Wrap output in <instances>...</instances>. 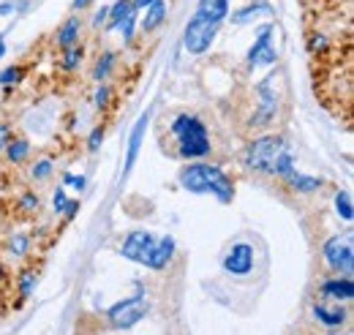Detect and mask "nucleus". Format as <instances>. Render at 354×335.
Segmentation results:
<instances>
[{
    "mask_svg": "<svg viewBox=\"0 0 354 335\" xmlns=\"http://www.w3.org/2000/svg\"><path fill=\"white\" fill-rule=\"evenodd\" d=\"M177 185L188 194H210L221 205H232L234 199V180L232 174L216 161H185L177 172Z\"/></svg>",
    "mask_w": 354,
    "mask_h": 335,
    "instance_id": "1",
    "label": "nucleus"
},
{
    "mask_svg": "<svg viewBox=\"0 0 354 335\" xmlns=\"http://www.w3.org/2000/svg\"><path fill=\"white\" fill-rule=\"evenodd\" d=\"M172 156L180 161H199L213 153V139L207 123L194 112H177L169 118Z\"/></svg>",
    "mask_w": 354,
    "mask_h": 335,
    "instance_id": "2",
    "label": "nucleus"
},
{
    "mask_svg": "<svg viewBox=\"0 0 354 335\" xmlns=\"http://www.w3.org/2000/svg\"><path fill=\"white\" fill-rule=\"evenodd\" d=\"M283 147H286V139H283L281 134H272V131L257 134V136H251V139L243 145L240 167L245 169V172H251V174H265V177H270L272 161H275V156H278Z\"/></svg>",
    "mask_w": 354,
    "mask_h": 335,
    "instance_id": "3",
    "label": "nucleus"
},
{
    "mask_svg": "<svg viewBox=\"0 0 354 335\" xmlns=\"http://www.w3.org/2000/svg\"><path fill=\"white\" fill-rule=\"evenodd\" d=\"M254 93H257V107L248 115L245 128L265 131V128L275 126L281 118V96L275 93V74H267L265 80L254 87Z\"/></svg>",
    "mask_w": 354,
    "mask_h": 335,
    "instance_id": "4",
    "label": "nucleus"
},
{
    "mask_svg": "<svg viewBox=\"0 0 354 335\" xmlns=\"http://www.w3.org/2000/svg\"><path fill=\"white\" fill-rule=\"evenodd\" d=\"M147 314H150V297H147V292H133L131 297H123L115 305H109L104 316H106V325L112 330H131Z\"/></svg>",
    "mask_w": 354,
    "mask_h": 335,
    "instance_id": "5",
    "label": "nucleus"
},
{
    "mask_svg": "<svg viewBox=\"0 0 354 335\" xmlns=\"http://www.w3.org/2000/svg\"><path fill=\"white\" fill-rule=\"evenodd\" d=\"M322 262L333 275H354V235H333L322 243Z\"/></svg>",
    "mask_w": 354,
    "mask_h": 335,
    "instance_id": "6",
    "label": "nucleus"
},
{
    "mask_svg": "<svg viewBox=\"0 0 354 335\" xmlns=\"http://www.w3.org/2000/svg\"><path fill=\"white\" fill-rule=\"evenodd\" d=\"M221 267L229 278H240V281L248 278L254 273V267H257V248H254V243L245 240V237L229 243L221 256Z\"/></svg>",
    "mask_w": 354,
    "mask_h": 335,
    "instance_id": "7",
    "label": "nucleus"
},
{
    "mask_svg": "<svg viewBox=\"0 0 354 335\" xmlns=\"http://www.w3.org/2000/svg\"><path fill=\"white\" fill-rule=\"evenodd\" d=\"M218 30H221V25L207 22V19H202V17L194 14V17L188 19L185 30H183V49H185L188 55H194V57H202V55L210 52V46L216 44Z\"/></svg>",
    "mask_w": 354,
    "mask_h": 335,
    "instance_id": "8",
    "label": "nucleus"
},
{
    "mask_svg": "<svg viewBox=\"0 0 354 335\" xmlns=\"http://www.w3.org/2000/svg\"><path fill=\"white\" fill-rule=\"evenodd\" d=\"M272 36H275V22H265L257 28V42L248 46L245 52V69L254 71L259 66H275L278 63V52L272 46Z\"/></svg>",
    "mask_w": 354,
    "mask_h": 335,
    "instance_id": "9",
    "label": "nucleus"
},
{
    "mask_svg": "<svg viewBox=\"0 0 354 335\" xmlns=\"http://www.w3.org/2000/svg\"><path fill=\"white\" fill-rule=\"evenodd\" d=\"M175 253H177L175 237H172V235H164V237H156V240L147 246V251L142 253L139 264H145V267L153 270V273H164V270L175 262Z\"/></svg>",
    "mask_w": 354,
    "mask_h": 335,
    "instance_id": "10",
    "label": "nucleus"
},
{
    "mask_svg": "<svg viewBox=\"0 0 354 335\" xmlns=\"http://www.w3.org/2000/svg\"><path fill=\"white\" fill-rule=\"evenodd\" d=\"M310 319L319 322L327 330H341L349 322V308L346 302H333V300H313L310 302Z\"/></svg>",
    "mask_w": 354,
    "mask_h": 335,
    "instance_id": "11",
    "label": "nucleus"
},
{
    "mask_svg": "<svg viewBox=\"0 0 354 335\" xmlns=\"http://www.w3.org/2000/svg\"><path fill=\"white\" fill-rule=\"evenodd\" d=\"M319 300L333 302H352L354 300V275H327L319 281Z\"/></svg>",
    "mask_w": 354,
    "mask_h": 335,
    "instance_id": "12",
    "label": "nucleus"
},
{
    "mask_svg": "<svg viewBox=\"0 0 354 335\" xmlns=\"http://www.w3.org/2000/svg\"><path fill=\"white\" fill-rule=\"evenodd\" d=\"M82 33H85V19H82V14H68L60 25H57V30H55V36H52V44L57 46V49H63V46H71V44H80L82 42Z\"/></svg>",
    "mask_w": 354,
    "mask_h": 335,
    "instance_id": "13",
    "label": "nucleus"
},
{
    "mask_svg": "<svg viewBox=\"0 0 354 335\" xmlns=\"http://www.w3.org/2000/svg\"><path fill=\"white\" fill-rule=\"evenodd\" d=\"M272 14H275V8H272L267 0H251V3L240 6L237 11H229V14H226V19H229L234 28H243V25L257 22L259 17H272Z\"/></svg>",
    "mask_w": 354,
    "mask_h": 335,
    "instance_id": "14",
    "label": "nucleus"
},
{
    "mask_svg": "<svg viewBox=\"0 0 354 335\" xmlns=\"http://www.w3.org/2000/svg\"><path fill=\"white\" fill-rule=\"evenodd\" d=\"M147 126H150V112L139 115V120L133 123L131 136H129V147H126V161H123V174H129L142 153V145H145V134H147Z\"/></svg>",
    "mask_w": 354,
    "mask_h": 335,
    "instance_id": "15",
    "label": "nucleus"
},
{
    "mask_svg": "<svg viewBox=\"0 0 354 335\" xmlns=\"http://www.w3.org/2000/svg\"><path fill=\"white\" fill-rule=\"evenodd\" d=\"M153 240H156V235H153V232H147V229H133V232L126 235V240H123V246H120V256L139 264L142 253L147 251V246H150Z\"/></svg>",
    "mask_w": 354,
    "mask_h": 335,
    "instance_id": "16",
    "label": "nucleus"
},
{
    "mask_svg": "<svg viewBox=\"0 0 354 335\" xmlns=\"http://www.w3.org/2000/svg\"><path fill=\"white\" fill-rule=\"evenodd\" d=\"M3 159H6V164H11V167H25V164L33 159V145H30V139L14 131V136L8 139L6 150H3Z\"/></svg>",
    "mask_w": 354,
    "mask_h": 335,
    "instance_id": "17",
    "label": "nucleus"
},
{
    "mask_svg": "<svg viewBox=\"0 0 354 335\" xmlns=\"http://www.w3.org/2000/svg\"><path fill=\"white\" fill-rule=\"evenodd\" d=\"M283 183V188H289L292 194H297V197H313V194H319L322 188H324V177H316V174H303V172H292L286 180H281Z\"/></svg>",
    "mask_w": 354,
    "mask_h": 335,
    "instance_id": "18",
    "label": "nucleus"
},
{
    "mask_svg": "<svg viewBox=\"0 0 354 335\" xmlns=\"http://www.w3.org/2000/svg\"><path fill=\"white\" fill-rule=\"evenodd\" d=\"M167 14H169V3H167V0H156V3H150V6L145 8V17H142L139 25H136V33H142V36L156 33V30L167 22Z\"/></svg>",
    "mask_w": 354,
    "mask_h": 335,
    "instance_id": "19",
    "label": "nucleus"
},
{
    "mask_svg": "<svg viewBox=\"0 0 354 335\" xmlns=\"http://www.w3.org/2000/svg\"><path fill=\"white\" fill-rule=\"evenodd\" d=\"M85 55H88V49L82 46V42L71 44V46H63L60 55H57V60H55V66L63 74H77L82 69V63H85Z\"/></svg>",
    "mask_w": 354,
    "mask_h": 335,
    "instance_id": "20",
    "label": "nucleus"
},
{
    "mask_svg": "<svg viewBox=\"0 0 354 335\" xmlns=\"http://www.w3.org/2000/svg\"><path fill=\"white\" fill-rule=\"evenodd\" d=\"M115 69H118V52L104 49V52L95 57L93 69H90V80H93L95 84L109 82V80H112V74H115Z\"/></svg>",
    "mask_w": 354,
    "mask_h": 335,
    "instance_id": "21",
    "label": "nucleus"
},
{
    "mask_svg": "<svg viewBox=\"0 0 354 335\" xmlns=\"http://www.w3.org/2000/svg\"><path fill=\"white\" fill-rule=\"evenodd\" d=\"M36 287H39V273H36L33 267H22V270L17 273V278H14V292L19 297L17 305L28 302V300L36 294Z\"/></svg>",
    "mask_w": 354,
    "mask_h": 335,
    "instance_id": "22",
    "label": "nucleus"
},
{
    "mask_svg": "<svg viewBox=\"0 0 354 335\" xmlns=\"http://www.w3.org/2000/svg\"><path fill=\"white\" fill-rule=\"evenodd\" d=\"M194 14L202 17V19H207V22L223 25L226 22V14H229V0H199Z\"/></svg>",
    "mask_w": 354,
    "mask_h": 335,
    "instance_id": "23",
    "label": "nucleus"
},
{
    "mask_svg": "<svg viewBox=\"0 0 354 335\" xmlns=\"http://www.w3.org/2000/svg\"><path fill=\"white\" fill-rule=\"evenodd\" d=\"M30 248H33V237L28 232H8V237H6V253L8 256L25 259V256H30Z\"/></svg>",
    "mask_w": 354,
    "mask_h": 335,
    "instance_id": "24",
    "label": "nucleus"
},
{
    "mask_svg": "<svg viewBox=\"0 0 354 335\" xmlns=\"http://www.w3.org/2000/svg\"><path fill=\"white\" fill-rule=\"evenodd\" d=\"M297 169V156H295V150L286 145L278 156H275V161H272V172H270V177H278V180H286L292 172Z\"/></svg>",
    "mask_w": 354,
    "mask_h": 335,
    "instance_id": "25",
    "label": "nucleus"
},
{
    "mask_svg": "<svg viewBox=\"0 0 354 335\" xmlns=\"http://www.w3.org/2000/svg\"><path fill=\"white\" fill-rule=\"evenodd\" d=\"M306 49H308L310 57H324V55H330V49H333L330 33H324V30H308V36H306Z\"/></svg>",
    "mask_w": 354,
    "mask_h": 335,
    "instance_id": "26",
    "label": "nucleus"
},
{
    "mask_svg": "<svg viewBox=\"0 0 354 335\" xmlns=\"http://www.w3.org/2000/svg\"><path fill=\"white\" fill-rule=\"evenodd\" d=\"M30 167H28V174H30V180L33 183H46V180H52V174H55V159L52 156H39V159H33V161H28Z\"/></svg>",
    "mask_w": 354,
    "mask_h": 335,
    "instance_id": "27",
    "label": "nucleus"
},
{
    "mask_svg": "<svg viewBox=\"0 0 354 335\" xmlns=\"http://www.w3.org/2000/svg\"><path fill=\"white\" fill-rule=\"evenodd\" d=\"M28 80V66L25 63H11V66H6L3 71H0V87L3 90H14V87H19V84Z\"/></svg>",
    "mask_w": 354,
    "mask_h": 335,
    "instance_id": "28",
    "label": "nucleus"
},
{
    "mask_svg": "<svg viewBox=\"0 0 354 335\" xmlns=\"http://www.w3.org/2000/svg\"><path fill=\"white\" fill-rule=\"evenodd\" d=\"M131 11H133L131 0H115V3L109 6V14H106V22H104V30H106V33L118 30V25H120Z\"/></svg>",
    "mask_w": 354,
    "mask_h": 335,
    "instance_id": "29",
    "label": "nucleus"
},
{
    "mask_svg": "<svg viewBox=\"0 0 354 335\" xmlns=\"http://www.w3.org/2000/svg\"><path fill=\"white\" fill-rule=\"evenodd\" d=\"M333 210H335V215H338L344 224H352L354 221V202H352V194H349L346 188H338V191L333 194Z\"/></svg>",
    "mask_w": 354,
    "mask_h": 335,
    "instance_id": "30",
    "label": "nucleus"
},
{
    "mask_svg": "<svg viewBox=\"0 0 354 335\" xmlns=\"http://www.w3.org/2000/svg\"><path fill=\"white\" fill-rule=\"evenodd\" d=\"M17 212L19 215H39L41 212V197L33 188H25L17 194Z\"/></svg>",
    "mask_w": 354,
    "mask_h": 335,
    "instance_id": "31",
    "label": "nucleus"
},
{
    "mask_svg": "<svg viewBox=\"0 0 354 335\" xmlns=\"http://www.w3.org/2000/svg\"><path fill=\"white\" fill-rule=\"evenodd\" d=\"M90 101H93V107L95 109H109L112 107V101H115V90L109 87L106 82H98L95 84V90H93V96H90Z\"/></svg>",
    "mask_w": 354,
    "mask_h": 335,
    "instance_id": "32",
    "label": "nucleus"
},
{
    "mask_svg": "<svg viewBox=\"0 0 354 335\" xmlns=\"http://www.w3.org/2000/svg\"><path fill=\"white\" fill-rule=\"evenodd\" d=\"M136 25H139V11H131L120 25H118V30H120V39L126 46H131L133 39H136Z\"/></svg>",
    "mask_w": 354,
    "mask_h": 335,
    "instance_id": "33",
    "label": "nucleus"
},
{
    "mask_svg": "<svg viewBox=\"0 0 354 335\" xmlns=\"http://www.w3.org/2000/svg\"><path fill=\"white\" fill-rule=\"evenodd\" d=\"M104 139H106V126H104V123L93 126L88 131V136H85V150H88V153H98L101 145H104Z\"/></svg>",
    "mask_w": 354,
    "mask_h": 335,
    "instance_id": "34",
    "label": "nucleus"
},
{
    "mask_svg": "<svg viewBox=\"0 0 354 335\" xmlns=\"http://www.w3.org/2000/svg\"><path fill=\"white\" fill-rule=\"evenodd\" d=\"M63 185L82 194V191L88 188V177H85V174H74V172H63Z\"/></svg>",
    "mask_w": 354,
    "mask_h": 335,
    "instance_id": "35",
    "label": "nucleus"
},
{
    "mask_svg": "<svg viewBox=\"0 0 354 335\" xmlns=\"http://www.w3.org/2000/svg\"><path fill=\"white\" fill-rule=\"evenodd\" d=\"M66 202H68V197H66V185H57V188L52 191V212L60 215L63 208H66Z\"/></svg>",
    "mask_w": 354,
    "mask_h": 335,
    "instance_id": "36",
    "label": "nucleus"
},
{
    "mask_svg": "<svg viewBox=\"0 0 354 335\" xmlns=\"http://www.w3.org/2000/svg\"><path fill=\"white\" fill-rule=\"evenodd\" d=\"M80 210H82V202H80V199H68L60 215H63V221H68V224H71V221L80 215Z\"/></svg>",
    "mask_w": 354,
    "mask_h": 335,
    "instance_id": "37",
    "label": "nucleus"
},
{
    "mask_svg": "<svg viewBox=\"0 0 354 335\" xmlns=\"http://www.w3.org/2000/svg\"><path fill=\"white\" fill-rule=\"evenodd\" d=\"M11 136H14V126L8 120H0V156H3V150H6V145H8Z\"/></svg>",
    "mask_w": 354,
    "mask_h": 335,
    "instance_id": "38",
    "label": "nucleus"
},
{
    "mask_svg": "<svg viewBox=\"0 0 354 335\" xmlns=\"http://www.w3.org/2000/svg\"><path fill=\"white\" fill-rule=\"evenodd\" d=\"M106 14H109V6H101L93 17H90V25H93V30H98V28H104V22H106Z\"/></svg>",
    "mask_w": 354,
    "mask_h": 335,
    "instance_id": "39",
    "label": "nucleus"
},
{
    "mask_svg": "<svg viewBox=\"0 0 354 335\" xmlns=\"http://www.w3.org/2000/svg\"><path fill=\"white\" fill-rule=\"evenodd\" d=\"M17 14V0H3L0 3V17H11Z\"/></svg>",
    "mask_w": 354,
    "mask_h": 335,
    "instance_id": "40",
    "label": "nucleus"
},
{
    "mask_svg": "<svg viewBox=\"0 0 354 335\" xmlns=\"http://www.w3.org/2000/svg\"><path fill=\"white\" fill-rule=\"evenodd\" d=\"M8 284H11V273H8V267L0 262V292L8 289Z\"/></svg>",
    "mask_w": 354,
    "mask_h": 335,
    "instance_id": "41",
    "label": "nucleus"
},
{
    "mask_svg": "<svg viewBox=\"0 0 354 335\" xmlns=\"http://www.w3.org/2000/svg\"><path fill=\"white\" fill-rule=\"evenodd\" d=\"M93 3H95V0H71V11H77V14H80V11H88Z\"/></svg>",
    "mask_w": 354,
    "mask_h": 335,
    "instance_id": "42",
    "label": "nucleus"
},
{
    "mask_svg": "<svg viewBox=\"0 0 354 335\" xmlns=\"http://www.w3.org/2000/svg\"><path fill=\"white\" fill-rule=\"evenodd\" d=\"M150 3H156V0H131V6H133V11H145Z\"/></svg>",
    "mask_w": 354,
    "mask_h": 335,
    "instance_id": "43",
    "label": "nucleus"
},
{
    "mask_svg": "<svg viewBox=\"0 0 354 335\" xmlns=\"http://www.w3.org/2000/svg\"><path fill=\"white\" fill-rule=\"evenodd\" d=\"M3 57H6V36L0 33V60H3Z\"/></svg>",
    "mask_w": 354,
    "mask_h": 335,
    "instance_id": "44",
    "label": "nucleus"
}]
</instances>
